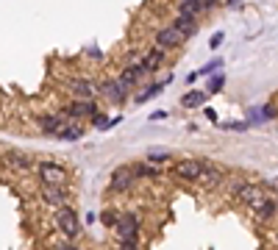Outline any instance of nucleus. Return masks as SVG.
Masks as SVG:
<instances>
[{
    "mask_svg": "<svg viewBox=\"0 0 278 250\" xmlns=\"http://www.w3.org/2000/svg\"><path fill=\"white\" fill-rule=\"evenodd\" d=\"M123 245V250H137V239H125V242H120Z\"/></svg>",
    "mask_w": 278,
    "mask_h": 250,
    "instance_id": "obj_30",
    "label": "nucleus"
},
{
    "mask_svg": "<svg viewBox=\"0 0 278 250\" xmlns=\"http://www.w3.org/2000/svg\"><path fill=\"white\" fill-rule=\"evenodd\" d=\"M62 114H64V117H70V120H81V117L92 120L95 114H98V106H95V100H76V103H70Z\"/></svg>",
    "mask_w": 278,
    "mask_h": 250,
    "instance_id": "obj_6",
    "label": "nucleus"
},
{
    "mask_svg": "<svg viewBox=\"0 0 278 250\" xmlns=\"http://www.w3.org/2000/svg\"><path fill=\"white\" fill-rule=\"evenodd\" d=\"M184 42H187V36L181 31H175L173 25L156 33V47H161V50H173V47H181Z\"/></svg>",
    "mask_w": 278,
    "mask_h": 250,
    "instance_id": "obj_4",
    "label": "nucleus"
},
{
    "mask_svg": "<svg viewBox=\"0 0 278 250\" xmlns=\"http://www.w3.org/2000/svg\"><path fill=\"white\" fill-rule=\"evenodd\" d=\"M203 11V0H181V6H178V14H192V17H198Z\"/></svg>",
    "mask_w": 278,
    "mask_h": 250,
    "instance_id": "obj_18",
    "label": "nucleus"
},
{
    "mask_svg": "<svg viewBox=\"0 0 278 250\" xmlns=\"http://www.w3.org/2000/svg\"><path fill=\"white\" fill-rule=\"evenodd\" d=\"M223 84H226V75H214L212 81H209V86H206V94L220 92V89H223Z\"/></svg>",
    "mask_w": 278,
    "mask_h": 250,
    "instance_id": "obj_24",
    "label": "nucleus"
},
{
    "mask_svg": "<svg viewBox=\"0 0 278 250\" xmlns=\"http://www.w3.org/2000/svg\"><path fill=\"white\" fill-rule=\"evenodd\" d=\"M275 208H278L275 200H267V198H264V203L256 208V220H270V217L275 214Z\"/></svg>",
    "mask_w": 278,
    "mask_h": 250,
    "instance_id": "obj_20",
    "label": "nucleus"
},
{
    "mask_svg": "<svg viewBox=\"0 0 278 250\" xmlns=\"http://www.w3.org/2000/svg\"><path fill=\"white\" fill-rule=\"evenodd\" d=\"M56 225H59V231H62L67 239H76L78 236V214H76V208H70V206H62V208H56Z\"/></svg>",
    "mask_w": 278,
    "mask_h": 250,
    "instance_id": "obj_1",
    "label": "nucleus"
},
{
    "mask_svg": "<svg viewBox=\"0 0 278 250\" xmlns=\"http://www.w3.org/2000/svg\"><path fill=\"white\" fill-rule=\"evenodd\" d=\"M170 81H173V75L167 72V78H164V81H159V84H151L147 89H142V92L137 94V103H145V100H153L156 94H161V89H164V86L170 84Z\"/></svg>",
    "mask_w": 278,
    "mask_h": 250,
    "instance_id": "obj_14",
    "label": "nucleus"
},
{
    "mask_svg": "<svg viewBox=\"0 0 278 250\" xmlns=\"http://www.w3.org/2000/svg\"><path fill=\"white\" fill-rule=\"evenodd\" d=\"M9 164H14V167H23V170H28V167H31V161L25 159V156H20V153H11V156H9Z\"/></svg>",
    "mask_w": 278,
    "mask_h": 250,
    "instance_id": "obj_26",
    "label": "nucleus"
},
{
    "mask_svg": "<svg viewBox=\"0 0 278 250\" xmlns=\"http://www.w3.org/2000/svg\"><path fill=\"white\" fill-rule=\"evenodd\" d=\"M56 250H78V245H72V242H64V245H59Z\"/></svg>",
    "mask_w": 278,
    "mask_h": 250,
    "instance_id": "obj_31",
    "label": "nucleus"
},
{
    "mask_svg": "<svg viewBox=\"0 0 278 250\" xmlns=\"http://www.w3.org/2000/svg\"><path fill=\"white\" fill-rule=\"evenodd\" d=\"M139 78H142L139 72L134 70V67H128V70H123V72H120V78H117V81H120V86H125V89H128V86H134Z\"/></svg>",
    "mask_w": 278,
    "mask_h": 250,
    "instance_id": "obj_21",
    "label": "nucleus"
},
{
    "mask_svg": "<svg viewBox=\"0 0 278 250\" xmlns=\"http://www.w3.org/2000/svg\"><path fill=\"white\" fill-rule=\"evenodd\" d=\"M203 178H209L212 184H217V181H220V170H217V167H209V164H206V172H203Z\"/></svg>",
    "mask_w": 278,
    "mask_h": 250,
    "instance_id": "obj_27",
    "label": "nucleus"
},
{
    "mask_svg": "<svg viewBox=\"0 0 278 250\" xmlns=\"http://www.w3.org/2000/svg\"><path fill=\"white\" fill-rule=\"evenodd\" d=\"M36 170H39V178H42V184H47V186H62V181H64V167L53 164V161H42Z\"/></svg>",
    "mask_w": 278,
    "mask_h": 250,
    "instance_id": "obj_5",
    "label": "nucleus"
},
{
    "mask_svg": "<svg viewBox=\"0 0 278 250\" xmlns=\"http://www.w3.org/2000/svg\"><path fill=\"white\" fill-rule=\"evenodd\" d=\"M39 128H42L45 133H53V137H56V133L64 128V114H45V117H39Z\"/></svg>",
    "mask_w": 278,
    "mask_h": 250,
    "instance_id": "obj_13",
    "label": "nucleus"
},
{
    "mask_svg": "<svg viewBox=\"0 0 278 250\" xmlns=\"http://www.w3.org/2000/svg\"><path fill=\"white\" fill-rule=\"evenodd\" d=\"M81 137H84V128L81 125H64L62 131L56 133V139H62V142H76Z\"/></svg>",
    "mask_w": 278,
    "mask_h": 250,
    "instance_id": "obj_17",
    "label": "nucleus"
},
{
    "mask_svg": "<svg viewBox=\"0 0 278 250\" xmlns=\"http://www.w3.org/2000/svg\"><path fill=\"white\" fill-rule=\"evenodd\" d=\"M223 64H226V62H223V59H212V62H209V64H206V67H203V70L198 72V75H212V72H217V70H220Z\"/></svg>",
    "mask_w": 278,
    "mask_h": 250,
    "instance_id": "obj_25",
    "label": "nucleus"
},
{
    "mask_svg": "<svg viewBox=\"0 0 278 250\" xmlns=\"http://www.w3.org/2000/svg\"><path fill=\"white\" fill-rule=\"evenodd\" d=\"M114 231H117L120 242H125V239H137V234H139V217H137V214H123Z\"/></svg>",
    "mask_w": 278,
    "mask_h": 250,
    "instance_id": "obj_7",
    "label": "nucleus"
},
{
    "mask_svg": "<svg viewBox=\"0 0 278 250\" xmlns=\"http://www.w3.org/2000/svg\"><path fill=\"white\" fill-rule=\"evenodd\" d=\"M203 103H206V92L200 89H189L187 94H181V106H187V109H200Z\"/></svg>",
    "mask_w": 278,
    "mask_h": 250,
    "instance_id": "obj_15",
    "label": "nucleus"
},
{
    "mask_svg": "<svg viewBox=\"0 0 278 250\" xmlns=\"http://www.w3.org/2000/svg\"><path fill=\"white\" fill-rule=\"evenodd\" d=\"M42 200H45L47 206L62 208V206H64V200H67V195H64V189H62V186H47V184H42Z\"/></svg>",
    "mask_w": 278,
    "mask_h": 250,
    "instance_id": "obj_11",
    "label": "nucleus"
},
{
    "mask_svg": "<svg viewBox=\"0 0 278 250\" xmlns=\"http://www.w3.org/2000/svg\"><path fill=\"white\" fill-rule=\"evenodd\" d=\"M120 217H123V214H117V211H114V208H106V211L100 214V222H103L106 228H117Z\"/></svg>",
    "mask_w": 278,
    "mask_h": 250,
    "instance_id": "obj_22",
    "label": "nucleus"
},
{
    "mask_svg": "<svg viewBox=\"0 0 278 250\" xmlns=\"http://www.w3.org/2000/svg\"><path fill=\"white\" fill-rule=\"evenodd\" d=\"M142 62H145V67L151 72H156L161 67V62H164V50H161V47H153V50L145 53V59H142Z\"/></svg>",
    "mask_w": 278,
    "mask_h": 250,
    "instance_id": "obj_16",
    "label": "nucleus"
},
{
    "mask_svg": "<svg viewBox=\"0 0 278 250\" xmlns=\"http://www.w3.org/2000/svg\"><path fill=\"white\" fill-rule=\"evenodd\" d=\"M173 28L181 31L189 39V36H195V33H198V20H195L192 14H178V17H175V23H173Z\"/></svg>",
    "mask_w": 278,
    "mask_h": 250,
    "instance_id": "obj_12",
    "label": "nucleus"
},
{
    "mask_svg": "<svg viewBox=\"0 0 278 250\" xmlns=\"http://www.w3.org/2000/svg\"><path fill=\"white\" fill-rule=\"evenodd\" d=\"M98 92L106 94V98L112 100V103H117V106H123L125 98H128V89L120 86V81H103V84H98Z\"/></svg>",
    "mask_w": 278,
    "mask_h": 250,
    "instance_id": "obj_8",
    "label": "nucleus"
},
{
    "mask_svg": "<svg viewBox=\"0 0 278 250\" xmlns=\"http://www.w3.org/2000/svg\"><path fill=\"white\" fill-rule=\"evenodd\" d=\"M70 92L76 94L78 100H92L95 92H98V86H95L92 81H86V78H78V81H70Z\"/></svg>",
    "mask_w": 278,
    "mask_h": 250,
    "instance_id": "obj_10",
    "label": "nucleus"
},
{
    "mask_svg": "<svg viewBox=\"0 0 278 250\" xmlns=\"http://www.w3.org/2000/svg\"><path fill=\"white\" fill-rule=\"evenodd\" d=\"M134 170L131 167H117V170L112 172V181H108V189H112V192H125L128 186L134 184Z\"/></svg>",
    "mask_w": 278,
    "mask_h": 250,
    "instance_id": "obj_9",
    "label": "nucleus"
},
{
    "mask_svg": "<svg viewBox=\"0 0 278 250\" xmlns=\"http://www.w3.org/2000/svg\"><path fill=\"white\" fill-rule=\"evenodd\" d=\"M226 3H228V6H239L242 0H226Z\"/></svg>",
    "mask_w": 278,
    "mask_h": 250,
    "instance_id": "obj_33",
    "label": "nucleus"
},
{
    "mask_svg": "<svg viewBox=\"0 0 278 250\" xmlns=\"http://www.w3.org/2000/svg\"><path fill=\"white\" fill-rule=\"evenodd\" d=\"M223 39H226V33H223V31H217V33H214V36H212V39H209V47H212V50H217V47H220V45H223Z\"/></svg>",
    "mask_w": 278,
    "mask_h": 250,
    "instance_id": "obj_28",
    "label": "nucleus"
},
{
    "mask_svg": "<svg viewBox=\"0 0 278 250\" xmlns=\"http://www.w3.org/2000/svg\"><path fill=\"white\" fill-rule=\"evenodd\" d=\"M203 172H206V161L200 159H181L175 161V175L184 181H200Z\"/></svg>",
    "mask_w": 278,
    "mask_h": 250,
    "instance_id": "obj_2",
    "label": "nucleus"
},
{
    "mask_svg": "<svg viewBox=\"0 0 278 250\" xmlns=\"http://www.w3.org/2000/svg\"><path fill=\"white\" fill-rule=\"evenodd\" d=\"M234 195H236V200H239V203L250 206L253 211H256V208H259V206L264 203V195H262V189L256 186V184H236Z\"/></svg>",
    "mask_w": 278,
    "mask_h": 250,
    "instance_id": "obj_3",
    "label": "nucleus"
},
{
    "mask_svg": "<svg viewBox=\"0 0 278 250\" xmlns=\"http://www.w3.org/2000/svg\"><path fill=\"white\" fill-rule=\"evenodd\" d=\"M206 117L212 120V123H217V114H214V109H206Z\"/></svg>",
    "mask_w": 278,
    "mask_h": 250,
    "instance_id": "obj_32",
    "label": "nucleus"
},
{
    "mask_svg": "<svg viewBox=\"0 0 278 250\" xmlns=\"http://www.w3.org/2000/svg\"><path fill=\"white\" fill-rule=\"evenodd\" d=\"M131 170H134V178H156L159 175V170L147 161V164H131Z\"/></svg>",
    "mask_w": 278,
    "mask_h": 250,
    "instance_id": "obj_19",
    "label": "nucleus"
},
{
    "mask_svg": "<svg viewBox=\"0 0 278 250\" xmlns=\"http://www.w3.org/2000/svg\"><path fill=\"white\" fill-rule=\"evenodd\" d=\"M223 128H228V131H245L248 123H223Z\"/></svg>",
    "mask_w": 278,
    "mask_h": 250,
    "instance_id": "obj_29",
    "label": "nucleus"
},
{
    "mask_svg": "<svg viewBox=\"0 0 278 250\" xmlns=\"http://www.w3.org/2000/svg\"><path fill=\"white\" fill-rule=\"evenodd\" d=\"M167 159H170V153L161 150V147H153V150L147 153V161H151V164H161V161H167Z\"/></svg>",
    "mask_w": 278,
    "mask_h": 250,
    "instance_id": "obj_23",
    "label": "nucleus"
}]
</instances>
